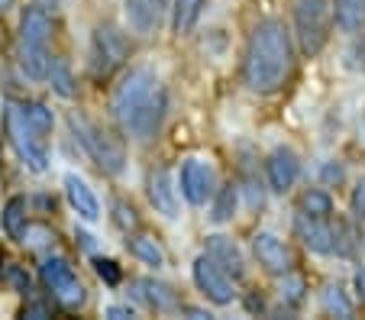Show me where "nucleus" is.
Returning a JSON list of instances; mask_svg holds the SVG:
<instances>
[{"instance_id": "obj_1", "label": "nucleus", "mask_w": 365, "mask_h": 320, "mask_svg": "<svg viewBox=\"0 0 365 320\" xmlns=\"http://www.w3.org/2000/svg\"><path fill=\"white\" fill-rule=\"evenodd\" d=\"M168 88L152 68H126L120 71L110 91V117L117 130L136 146H152L162 136L168 120Z\"/></svg>"}, {"instance_id": "obj_2", "label": "nucleus", "mask_w": 365, "mask_h": 320, "mask_svg": "<svg viewBox=\"0 0 365 320\" xmlns=\"http://www.w3.org/2000/svg\"><path fill=\"white\" fill-rule=\"evenodd\" d=\"M297 68V42L294 33L278 16H265L249 29L246 49H242L240 78L246 91L269 98L291 84Z\"/></svg>"}, {"instance_id": "obj_3", "label": "nucleus", "mask_w": 365, "mask_h": 320, "mask_svg": "<svg viewBox=\"0 0 365 320\" xmlns=\"http://www.w3.org/2000/svg\"><path fill=\"white\" fill-rule=\"evenodd\" d=\"M56 126V113L39 100H10L4 107V136L26 172L46 175L52 165L48 133Z\"/></svg>"}, {"instance_id": "obj_4", "label": "nucleus", "mask_w": 365, "mask_h": 320, "mask_svg": "<svg viewBox=\"0 0 365 320\" xmlns=\"http://www.w3.org/2000/svg\"><path fill=\"white\" fill-rule=\"evenodd\" d=\"M52 36H56V23L52 14L42 10L39 4L26 7L20 14V26H16V62H20L23 75L33 81H46L48 65H52Z\"/></svg>"}, {"instance_id": "obj_5", "label": "nucleus", "mask_w": 365, "mask_h": 320, "mask_svg": "<svg viewBox=\"0 0 365 320\" xmlns=\"http://www.w3.org/2000/svg\"><path fill=\"white\" fill-rule=\"evenodd\" d=\"M68 130H71V136L78 140V146L84 149V155H88V159L94 162L103 175H110V178L123 175L126 149L110 130H103L97 120H91L88 113H81V110L68 113Z\"/></svg>"}, {"instance_id": "obj_6", "label": "nucleus", "mask_w": 365, "mask_h": 320, "mask_svg": "<svg viewBox=\"0 0 365 320\" xmlns=\"http://www.w3.org/2000/svg\"><path fill=\"white\" fill-rule=\"evenodd\" d=\"M291 23H294V42L301 56L317 58L327 49L336 20H333V0H294L291 4Z\"/></svg>"}, {"instance_id": "obj_7", "label": "nucleus", "mask_w": 365, "mask_h": 320, "mask_svg": "<svg viewBox=\"0 0 365 320\" xmlns=\"http://www.w3.org/2000/svg\"><path fill=\"white\" fill-rule=\"evenodd\" d=\"M130 39L123 29H117L113 23H97L91 33V46H88V68L94 81H110L113 75L126 68L130 62Z\"/></svg>"}, {"instance_id": "obj_8", "label": "nucleus", "mask_w": 365, "mask_h": 320, "mask_svg": "<svg viewBox=\"0 0 365 320\" xmlns=\"http://www.w3.org/2000/svg\"><path fill=\"white\" fill-rule=\"evenodd\" d=\"M39 282L48 291V298L56 301L58 307H65V311H78V307H84V301H88V288L81 285L75 265L65 256H42Z\"/></svg>"}, {"instance_id": "obj_9", "label": "nucleus", "mask_w": 365, "mask_h": 320, "mask_svg": "<svg viewBox=\"0 0 365 320\" xmlns=\"http://www.w3.org/2000/svg\"><path fill=\"white\" fill-rule=\"evenodd\" d=\"M175 181H178V195L185 197L191 207L210 204V197H214V191H217V172H214V165H210V159H204V155H187V159L181 162Z\"/></svg>"}, {"instance_id": "obj_10", "label": "nucleus", "mask_w": 365, "mask_h": 320, "mask_svg": "<svg viewBox=\"0 0 365 320\" xmlns=\"http://www.w3.org/2000/svg\"><path fill=\"white\" fill-rule=\"evenodd\" d=\"M191 279H194V285H197V291L204 294L210 304H217V307L233 304V298H236V282L230 279L227 272H223L220 265L214 262V259L207 256V252H200V256L194 259Z\"/></svg>"}, {"instance_id": "obj_11", "label": "nucleus", "mask_w": 365, "mask_h": 320, "mask_svg": "<svg viewBox=\"0 0 365 320\" xmlns=\"http://www.w3.org/2000/svg\"><path fill=\"white\" fill-rule=\"evenodd\" d=\"M145 197H149L152 210L162 214L165 220H178L181 217V195H178V181L172 178L165 165H152L145 175Z\"/></svg>"}, {"instance_id": "obj_12", "label": "nucleus", "mask_w": 365, "mask_h": 320, "mask_svg": "<svg viewBox=\"0 0 365 320\" xmlns=\"http://www.w3.org/2000/svg\"><path fill=\"white\" fill-rule=\"evenodd\" d=\"M252 256H255V262L262 265V272H269V275H275V279L294 272V265H297L291 246L284 243L282 237L269 233V230H259L252 237Z\"/></svg>"}, {"instance_id": "obj_13", "label": "nucleus", "mask_w": 365, "mask_h": 320, "mask_svg": "<svg viewBox=\"0 0 365 320\" xmlns=\"http://www.w3.org/2000/svg\"><path fill=\"white\" fill-rule=\"evenodd\" d=\"M301 178V159L291 146H275L265 155V181H269V191L275 195H288L291 188Z\"/></svg>"}, {"instance_id": "obj_14", "label": "nucleus", "mask_w": 365, "mask_h": 320, "mask_svg": "<svg viewBox=\"0 0 365 320\" xmlns=\"http://www.w3.org/2000/svg\"><path fill=\"white\" fill-rule=\"evenodd\" d=\"M168 14V0H123V16L126 29L133 36H155L165 23Z\"/></svg>"}, {"instance_id": "obj_15", "label": "nucleus", "mask_w": 365, "mask_h": 320, "mask_svg": "<svg viewBox=\"0 0 365 320\" xmlns=\"http://www.w3.org/2000/svg\"><path fill=\"white\" fill-rule=\"evenodd\" d=\"M204 252L214 259L223 272H227L236 285H240V282H246L249 262H246V252L240 249V243H236V239L223 237V233H210V237L204 239Z\"/></svg>"}, {"instance_id": "obj_16", "label": "nucleus", "mask_w": 365, "mask_h": 320, "mask_svg": "<svg viewBox=\"0 0 365 320\" xmlns=\"http://www.w3.org/2000/svg\"><path fill=\"white\" fill-rule=\"evenodd\" d=\"M133 298L155 314H181V304H185L181 294L168 282L159 279H136L133 282Z\"/></svg>"}, {"instance_id": "obj_17", "label": "nucleus", "mask_w": 365, "mask_h": 320, "mask_svg": "<svg viewBox=\"0 0 365 320\" xmlns=\"http://www.w3.org/2000/svg\"><path fill=\"white\" fill-rule=\"evenodd\" d=\"M62 185H65V197H68L71 210H75L84 223H97V220H101V201H97L94 188H91L81 175L68 172Z\"/></svg>"}, {"instance_id": "obj_18", "label": "nucleus", "mask_w": 365, "mask_h": 320, "mask_svg": "<svg viewBox=\"0 0 365 320\" xmlns=\"http://www.w3.org/2000/svg\"><path fill=\"white\" fill-rule=\"evenodd\" d=\"M333 20L346 36L365 33V0H333Z\"/></svg>"}, {"instance_id": "obj_19", "label": "nucleus", "mask_w": 365, "mask_h": 320, "mask_svg": "<svg viewBox=\"0 0 365 320\" xmlns=\"http://www.w3.org/2000/svg\"><path fill=\"white\" fill-rule=\"evenodd\" d=\"M126 249L143 265H152V269H162V265H165V249L152 237H145V233H136V230L126 233Z\"/></svg>"}, {"instance_id": "obj_20", "label": "nucleus", "mask_w": 365, "mask_h": 320, "mask_svg": "<svg viewBox=\"0 0 365 320\" xmlns=\"http://www.w3.org/2000/svg\"><path fill=\"white\" fill-rule=\"evenodd\" d=\"M207 0H172V33L175 36H187L197 26L200 14H204Z\"/></svg>"}, {"instance_id": "obj_21", "label": "nucleus", "mask_w": 365, "mask_h": 320, "mask_svg": "<svg viewBox=\"0 0 365 320\" xmlns=\"http://www.w3.org/2000/svg\"><path fill=\"white\" fill-rule=\"evenodd\" d=\"M297 214L320 217V220L333 217V197H330V191H327V188H307V191H301V197H297Z\"/></svg>"}, {"instance_id": "obj_22", "label": "nucleus", "mask_w": 365, "mask_h": 320, "mask_svg": "<svg viewBox=\"0 0 365 320\" xmlns=\"http://www.w3.org/2000/svg\"><path fill=\"white\" fill-rule=\"evenodd\" d=\"M4 230H7V237L10 239H20L23 237V230H26V223H29V204H26V197H10L7 204H4Z\"/></svg>"}, {"instance_id": "obj_23", "label": "nucleus", "mask_w": 365, "mask_h": 320, "mask_svg": "<svg viewBox=\"0 0 365 320\" xmlns=\"http://www.w3.org/2000/svg\"><path fill=\"white\" fill-rule=\"evenodd\" d=\"M320 307H324V314H330V317H352V314H356V304H352L349 294H346L336 282H327L324 285V291H320Z\"/></svg>"}, {"instance_id": "obj_24", "label": "nucleus", "mask_w": 365, "mask_h": 320, "mask_svg": "<svg viewBox=\"0 0 365 320\" xmlns=\"http://www.w3.org/2000/svg\"><path fill=\"white\" fill-rule=\"evenodd\" d=\"M214 220L217 223H227V220H233V214H236V204H240V181H230V185H223V188H217L214 191Z\"/></svg>"}, {"instance_id": "obj_25", "label": "nucleus", "mask_w": 365, "mask_h": 320, "mask_svg": "<svg viewBox=\"0 0 365 320\" xmlns=\"http://www.w3.org/2000/svg\"><path fill=\"white\" fill-rule=\"evenodd\" d=\"M46 81L52 84V91H56L58 98H75V75H71V65L65 62V58L52 56V65H48Z\"/></svg>"}, {"instance_id": "obj_26", "label": "nucleus", "mask_w": 365, "mask_h": 320, "mask_svg": "<svg viewBox=\"0 0 365 320\" xmlns=\"http://www.w3.org/2000/svg\"><path fill=\"white\" fill-rule=\"evenodd\" d=\"M304 279L297 275V272H288V275H282V285H278V298H282L284 307H301L304 304Z\"/></svg>"}, {"instance_id": "obj_27", "label": "nucleus", "mask_w": 365, "mask_h": 320, "mask_svg": "<svg viewBox=\"0 0 365 320\" xmlns=\"http://www.w3.org/2000/svg\"><path fill=\"white\" fill-rule=\"evenodd\" d=\"M20 243L29 246V249H42V246H52V243H56V233L48 230L46 223H33V220H29L26 230H23V237H20Z\"/></svg>"}, {"instance_id": "obj_28", "label": "nucleus", "mask_w": 365, "mask_h": 320, "mask_svg": "<svg viewBox=\"0 0 365 320\" xmlns=\"http://www.w3.org/2000/svg\"><path fill=\"white\" fill-rule=\"evenodd\" d=\"M94 272H97V279L103 282V285H120L123 282V269H120L113 259H103V256H94Z\"/></svg>"}, {"instance_id": "obj_29", "label": "nucleus", "mask_w": 365, "mask_h": 320, "mask_svg": "<svg viewBox=\"0 0 365 320\" xmlns=\"http://www.w3.org/2000/svg\"><path fill=\"white\" fill-rule=\"evenodd\" d=\"M113 223H117L123 233H130V230H136V227H139V214L133 210V204L117 201V204H113Z\"/></svg>"}, {"instance_id": "obj_30", "label": "nucleus", "mask_w": 365, "mask_h": 320, "mask_svg": "<svg viewBox=\"0 0 365 320\" xmlns=\"http://www.w3.org/2000/svg\"><path fill=\"white\" fill-rule=\"evenodd\" d=\"M343 178H346L343 162H324V165H320V181H324V185H339Z\"/></svg>"}, {"instance_id": "obj_31", "label": "nucleus", "mask_w": 365, "mask_h": 320, "mask_svg": "<svg viewBox=\"0 0 365 320\" xmlns=\"http://www.w3.org/2000/svg\"><path fill=\"white\" fill-rule=\"evenodd\" d=\"M352 214L359 220H365V175L356 181V188H352Z\"/></svg>"}, {"instance_id": "obj_32", "label": "nucleus", "mask_w": 365, "mask_h": 320, "mask_svg": "<svg viewBox=\"0 0 365 320\" xmlns=\"http://www.w3.org/2000/svg\"><path fill=\"white\" fill-rule=\"evenodd\" d=\"M23 317H52V304H46V301H29V304L23 307Z\"/></svg>"}, {"instance_id": "obj_33", "label": "nucleus", "mask_w": 365, "mask_h": 320, "mask_svg": "<svg viewBox=\"0 0 365 320\" xmlns=\"http://www.w3.org/2000/svg\"><path fill=\"white\" fill-rule=\"evenodd\" d=\"M352 288H356V301L365 307V269H359L356 275H352Z\"/></svg>"}, {"instance_id": "obj_34", "label": "nucleus", "mask_w": 365, "mask_h": 320, "mask_svg": "<svg viewBox=\"0 0 365 320\" xmlns=\"http://www.w3.org/2000/svg\"><path fill=\"white\" fill-rule=\"evenodd\" d=\"M107 317L123 320V317H136V311H133L130 304H110V307H107Z\"/></svg>"}, {"instance_id": "obj_35", "label": "nucleus", "mask_w": 365, "mask_h": 320, "mask_svg": "<svg viewBox=\"0 0 365 320\" xmlns=\"http://www.w3.org/2000/svg\"><path fill=\"white\" fill-rule=\"evenodd\" d=\"M36 4H39L42 10H48V14H56V10H58V4H62V0H36Z\"/></svg>"}, {"instance_id": "obj_36", "label": "nucleus", "mask_w": 365, "mask_h": 320, "mask_svg": "<svg viewBox=\"0 0 365 320\" xmlns=\"http://www.w3.org/2000/svg\"><path fill=\"white\" fill-rule=\"evenodd\" d=\"M16 7V0H0V14H10Z\"/></svg>"}]
</instances>
